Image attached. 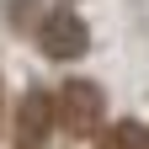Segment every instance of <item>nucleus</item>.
Here are the masks:
<instances>
[{
    "instance_id": "obj_5",
    "label": "nucleus",
    "mask_w": 149,
    "mask_h": 149,
    "mask_svg": "<svg viewBox=\"0 0 149 149\" xmlns=\"http://www.w3.org/2000/svg\"><path fill=\"white\" fill-rule=\"evenodd\" d=\"M0 112H6V91H0Z\"/></svg>"
},
{
    "instance_id": "obj_2",
    "label": "nucleus",
    "mask_w": 149,
    "mask_h": 149,
    "mask_svg": "<svg viewBox=\"0 0 149 149\" xmlns=\"http://www.w3.org/2000/svg\"><path fill=\"white\" fill-rule=\"evenodd\" d=\"M37 43H43L48 59H80L91 48V27L74 11H53V16H43V27H37Z\"/></svg>"
},
{
    "instance_id": "obj_4",
    "label": "nucleus",
    "mask_w": 149,
    "mask_h": 149,
    "mask_svg": "<svg viewBox=\"0 0 149 149\" xmlns=\"http://www.w3.org/2000/svg\"><path fill=\"white\" fill-rule=\"evenodd\" d=\"M96 149H149V123H139V117L107 123L96 133Z\"/></svg>"
},
{
    "instance_id": "obj_3",
    "label": "nucleus",
    "mask_w": 149,
    "mask_h": 149,
    "mask_svg": "<svg viewBox=\"0 0 149 149\" xmlns=\"http://www.w3.org/2000/svg\"><path fill=\"white\" fill-rule=\"evenodd\" d=\"M53 117H59V107L48 91H27L16 107V149H43L53 133Z\"/></svg>"
},
{
    "instance_id": "obj_1",
    "label": "nucleus",
    "mask_w": 149,
    "mask_h": 149,
    "mask_svg": "<svg viewBox=\"0 0 149 149\" xmlns=\"http://www.w3.org/2000/svg\"><path fill=\"white\" fill-rule=\"evenodd\" d=\"M53 107H59V128L74 133V139H96L107 128V96H101L96 80H64Z\"/></svg>"
}]
</instances>
